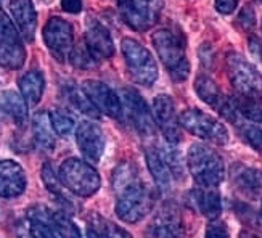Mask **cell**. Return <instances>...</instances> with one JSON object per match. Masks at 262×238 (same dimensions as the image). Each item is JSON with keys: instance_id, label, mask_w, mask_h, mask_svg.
Instances as JSON below:
<instances>
[{"instance_id": "obj_25", "label": "cell", "mask_w": 262, "mask_h": 238, "mask_svg": "<svg viewBox=\"0 0 262 238\" xmlns=\"http://www.w3.org/2000/svg\"><path fill=\"white\" fill-rule=\"evenodd\" d=\"M43 89H45V79H43V74L37 70L26 73L19 79L21 95L25 97V100L29 105L39 103L43 94Z\"/></svg>"}, {"instance_id": "obj_1", "label": "cell", "mask_w": 262, "mask_h": 238, "mask_svg": "<svg viewBox=\"0 0 262 238\" xmlns=\"http://www.w3.org/2000/svg\"><path fill=\"white\" fill-rule=\"evenodd\" d=\"M116 191V214L124 222H139L155 205V191L140 177L139 169L134 164H122L115 171Z\"/></svg>"}, {"instance_id": "obj_12", "label": "cell", "mask_w": 262, "mask_h": 238, "mask_svg": "<svg viewBox=\"0 0 262 238\" xmlns=\"http://www.w3.org/2000/svg\"><path fill=\"white\" fill-rule=\"evenodd\" d=\"M151 111H153V119L158 124V127L161 129L167 143L177 145L182 140V134H180L179 118L176 115L174 100L166 94L158 95L153 100Z\"/></svg>"}, {"instance_id": "obj_10", "label": "cell", "mask_w": 262, "mask_h": 238, "mask_svg": "<svg viewBox=\"0 0 262 238\" xmlns=\"http://www.w3.org/2000/svg\"><path fill=\"white\" fill-rule=\"evenodd\" d=\"M148 238H184L185 229L182 224V216L177 205L164 203L146 230Z\"/></svg>"}, {"instance_id": "obj_38", "label": "cell", "mask_w": 262, "mask_h": 238, "mask_svg": "<svg viewBox=\"0 0 262 238\" xmlns=\"http://www.w3.org/2000/svg\"><path fill=\"white\" fill-rule=\"evenodd\" d=\"M240 0H215V10L222 15H230L238 7Z\"/></svg>"}, {"instance_id": "obj_35", "label": "cell", "mask_w": 262, "mask_h": 238, "mask_svg": "<svg viewBox=\"0 0 262 238\" xmlns=\"http://www.w3.org/2000/svg\"><path fill=\"white\" fill-rule=\"evenodd\" d=\"M70 58H71V63L77 68H81V70H89V68L95 63L94 56L89 53L87 47H81V45L71 50Z\"/></svg>"}, {"instance_id": "obj_16", "label": "cell", "mask_w": 262, "mask_h": 238, "mask_svg": "<svg viewBox=\"0 0 262 238\" xmlns=\"http://www.w3.org/2000/svg\"><path fill=\"white\" fill-rule=\"evenodd\" d=\"M85 47L94 60H106L115 55V44H113L110 31L100 21L89 18L85 28Z\"/></svg>"}, {"instance_id": "obj_14", "label": "cell", "mask_w": 262, "mask_h": 238, "mask_svg": "<svg viewBox=\"0 0 262 238\" xmlns=\"http://www.w3.org/2000/svg\"><path fill=\"white\" fill-rule=\"evenodd\" d=\"M122 110L127 111L130 121L134 122L135 129L143 135H151L155 131V119L150 113V106L132 89H122L121 92Z\"/></svg>"}, {"instance_id": "obj_18", "label": "cell", "mask_w": 262, "mask_h": 238, "mask_svg": "<svg viewBox=\"0 0 262 238\" xmlns=\"http://www.w3.org/2000/svg\"><path fill=\"white\" fill-rule=\"evenodd\" d=\"M10 11L23 39L26 42H32L37 28V13L34 4L31 0H11Z\"/></svg>"}, {"instance_id": "obj_32", "label": "cell", "mask_w": 262, "mask_h": 238, "mask_svg": "<svg viewBox=\"0 0 262 238\" xmlns=\"http://www.w3.org/2000/svg\"><path fill=\"white\" fill-rule=\"evenodd\" d=\"M53 131L60 135H70L74 131V119L63 110H53L50 113Z\"/></svg>"}, {"instance_id": "obj_15", "label": "cell", "mask_w": 262, "mask_h": 238, "mask_svg": "<svg viewBox=\"0 0 262 238\" xmlns=\"http://www.w3.org/2000/svg\"><path fill=\"white\" fill-rule=\"evenodd\" d=\"M77 146L82 156L90 163H98L105 152V135L98 124L84 121L76 132Z\"/></svg>"}, {"instance_id": "obj_19", "label": "cell", "mask_w": 262, "mask_h": 238, "mask_svg": "<svg viewBox=\"0 0 262 238\" xmlns=\"http://www.w3.org/2000/svg\"><path fill=\"white\" fill-rule=\"evenodd\" d=\"M188 201L191 208H195L203 216L212 219H217L222 211L221 195L212 188H195L188 193Z\"/></svg>"}, {"instance_id": "obj_30", "label": "cell", "mask_w": 262, "mask_h": 238, "mask_svg": "<svg viewBox=\"0 0 262 238\" xmlns=\"http://www.w3.org/2000/svg\"><path fill=\"white\" fill-rule=\"evenodd\" d=\"M89 227L95 229L98 233H101L106 238H132L130 233L127 230H124L119 225H116L115 222H110L105 218L101 216H94L89 222Z\"/></svg>"}, {"instance_id": "obj_28", "label": "cell", "mask_w": 262, "mask_h": 238, "mask_svg": "<svg viewBox=\"0 0 262 238\" xmlns=\"http://www.w3.org/2000/svg\"><path fill=\"white\" fill-rule=\"evenodd\" d=\"M232 98H233V103L238 113H240L243 118L253 122H262V101L259 98H248L242 95H236Z\"/></svg>"}, {"instance_id": "obj_8", "label": "cell", "mask_w": 262, "mask_h": 238, "mask_svg": "<svg viewBox=\"0 0 262 238\" xmlns=\"http://www.w3.org/2000/svg\"><path fill=\"white\" fill-rule=\"evenodd\" d=\"M122 19L135 31H146L159 19L164 0H118Z\"/></svg>"}, {"instance_id": "obj_9", "label": "cell", "mask_w": 262, "mask_h": 238, "mask_svg": "<svg viewBox=\"0 0 262 238\" xmlns=\"http://www.w3.org/2000/svg\"><path fill=\"white\" fill-rule=\"evenodd\" d=\"M25 61L26 50L21 42L19 31L0 10V66L8 70H19Z\"/></svg>"}, {"instance_id": "obj_36", "label": "cell", "mask_w": 262, "mask_h": 238, "mask_svg": "<svg viewBox=\"0 0 262 238\" xmlns=\"http://www.w3.org/2000/svg\"><path fill=\"white\" fill-rule=\"evenodd\" d=\"M204 238H230V235H229V229H227V225L224 222L212 219V222H209L208 225Z\"/></svg>"}, {"instance_id": "obj_43", "label": "cell", "mask_w": 262, "mask_h": 238, "mask_svg": "<svg viewBox=\"0 0 262 238\" xmlns=\"http://www.w3.org/2000/svg\"><path fill=\"white\" fill-rule=\"evenodd\" d=\"M260 216H262V203H260Z\"/></svg>"}, {"instance_id": "obj_13", "label": "cell", "mask_w": 262, "mask_h": 238, "mask_svg": "<svg viewBox=\"0 0 262 238\" xmlns=\"http://www.w3.org/2000/svg\"><path fill=\"white\" fill-rule=\"evenodd\" d=\"M82 89L98 111L105 113L106 116H110L113 119L122 118L124 110H122L121 97L111 87H108L105 82L89 79V81H85L82 84Z\"/></svg>"}, {"instance_id": "obj_42", "label": "cell", "mask_w": 262, "mask_h": 238, "mask_svg": "<svg viewBox=\"0 0 262 238\" xmlns=\"http://www.w3.org/2000/svg\"><path fill=\"white\" fill-rule=\"evenodd\" d=\"M240 238H260L259 235H254L251 232H242L240 233Z\"/></svg>"}, {"instance_id": "obj_34", "label": "cell", "mask_w": 262, "mask_h": 238, "mask_svg": "<svg viewBox=\"0 0 262 238\" xmlns=\"http://www.w3.org/2000/svg\"><path fill=\"white\" fill-rule=\"evenodd\" d=\"M240 131L243 134V137L246 139V142L251 145L254 150L262 153V129H259L257 126H253V124H240Z\"/></svg>"}, {"instance_id": "obj_24", "label": "cell", "mask_w": 262, "mask_h": 238, "mask_svg": "<svg viewBox=\"0 0 262 238\" xmlns=\"http://www.w3.org/2000/svg\"><path fill=\"white\" fill-rule=\"evenodd\" d=\"M16 236L18 238H58L47 222L42 218H36V216H29L26 219L18 221Z\"/></svg>"}, {"instance_id": "obj_5", "label": "cell", "mask_w": 262, "mask_h": 238, "mask_svg": "<svg viewBox=\"0 0 262 238\" xmlns=\"http://www.w3.org/2000/svg\"><path fill=\"white\" fill-rule=\"evenodd\" d=\"M58 176L63 187L82 198L92 197L101 185L98 172L87 161L79 160V158L64 160L60 166Z\"/></svg>"}, {"instance_id": "obj_6", "label": "cell", "mask_w": 262, "mask_h": 238, "mask_svg": "<svg viewBox=\"0 0 262 238\" xmlns=\"http://www.w3.org/2000/svg\"><path fill=\"white\" fill-rule=\"evenodd\" d=\"M127 71L137 84L150 87L158 79V66L153 55L140 42L126 37L121 44Z\"/></svg>"}, {"instance_id": "obj_2", "label": "cell", "mask_w": 262, "mask_h": 238, "mask_svg": "<svg viewBox=\"0 0 262 238\" xmlns=\"http://www.w3.org/2000/svg\"><path fill=\"white\" fill-rule=\"evenodd\" d=\"M153 47L174 82H184L190 74L185 53V36L177 28H163L153 32Z\"/></svg>"}, {"instance_id": "obj_26", "label": "cell", "mask_w": 262, "mask_h": 238, "mask_svg": "<svg viewBox=\"0 0 262 238\" xmlns=\"http://www.w3.org/2000/svg\"><path fill=\"white\" fill-rule=\"evenodd\" d=\"M195 90L198 97L204 101V103L211 105L212 108L219 110L224 101H225V95L221 92L219 85L215 84L212 79L206 74H200L196 76V81H195Z\"/></svg>"}, {"instance_id": "obj_22", "label": "cell", "mask_w": 262, "mask_h": 238, "mask_svg": "<svg viewBox=\"0 0 262 238\" xmlns=\"http://www.w3.org/2000/svg\"><path fill=\"white\" fill-rule=\"evenodd\" d=\"M32 129H34V139L39 148L50 152L55 146V131L50 121V115L45 111H39L32 118Z\"/></svg>"}, {"instance_id": "obj_41", "label": "cell", "mask_w": 262, "mask_h": 238, "mask_svg": "<svg viewBox=\"0 0 262 238\" xmlns=\"http://www.w3.org/2000/svg\"><path fill=\"white\" fill-rule=\"evenodd\" d=\"M87 238H106V236H103L101 233H98L95 229L89 227V229H87Z\"/></svg>"}, {"instance_id": "obj_44", "label": "cell", "mask_w": 262, "mask_h": 238, "mask_svg": "<svg viewBox=\"0 0 262 238\" xmlns=\"http://www.w3.org/2000/svg\"><path fill=\"white\" fill-rule=\"evenodd\" d=\"M256 2H259V4H262V0H256Z\"/></svg>"}, {"instance_id": "obj_11", "label": "cell", "mask_w": 262, "mask_h": 238, "mask_svg": "<svg viewBox=\"0 0 262 238\" xmlns=\"http://www.w3.org/2000/svg\"><path fill=\"white\" fill-rule=\"evenodd\" d=\"M73 26L60 16H52L43 26V42L56 60L63 61L73 50Z\"/></svg>"}, {"instance_id": "obj_33", "label": "cell", "mask_w": 262, "mask_h": 238, "mask_svg": "<svg viewBox=\"0 0 262 238\" xmlns=\"http://www.w3.org/2000/svg\"><path fill=\"white\" fill-rule=\"evenodd\" d=\"M42 179L45 182V187H47L53 195L60 197L64 200V195L61 193V180H60V176H56V172L53 171V167L50 163H45L43 167H42Z\"/></svg>"}, {"instance_id": "obj_3", "label": "cell", "mask_w": 262, "mask_h": 238, "mask_svg": "<svg viewBox=\"0 0 262 238\" xmlns=\"http://www.w3.org/2000/svg\"><path fill=\"white\" fill-rule=\"evenodd\" d=\"M187 166L193 179L204 188L221 185L225 177V166L221 155L208 145H191L187 155Z\"/></svg>"}, {"instance_id": "obj_39", "label": "cell", "mask_w": 262, "mask_h": 238, "mask_svg": "<svg viewBox=\"0 0 262 238\" xmlns=\"http://www.w3.org/2000/svg\"><path fill=\"white\" fill-rule=\"evenodd\" d=\"M61 8L68 13L77 15L82 11V0H61Z\"/></svg>"}, {"instance_id": "obj_27", "label": "cell", "mask_w": 262, "mask_h": 238, "mask_svg": "<svg viewBox=\"0 0 262 238\" xmlns=\"http://www.w3.org/2000/svg\"><path fill=\"white\" fill-rule=\"evenodd\" d=\"M66 98L68 101L84 115L90 116V118H98L100 116V111L95 108V105L90 101V98L87 97V94L84 92V89H79L76 85H70L66 89Z\"/></svg>"}, {"instance_id": "obj_37", "label": "cell", "mask_w": 262, "mask_h": 238, "mask_svg": "<svg viewBox=\"0 0 262 238\" xmlns=\"http://www.w3.org/2000/svg\"><path fill=\"white\" fill-rule=\"evenodd\" d=\"M238 23H240V26L246 31L253 29L254 25H256V16H254V10L251 7H245L242 11H240V16H238Z\"/></svg>"}, {"instance_id": "obj_29", "label": "cell", "mask_w": 262, "mask_h": 238, "mask_svg": "<svg viewBox=\"0 0 262 238\" xmlns=\"http://www.w3.org/2000/svg\"><path fill=\"white\" fill-rule=\"evenodd\" d=\"M159 153H161L163 160L166 163V166L169 167L170 174H172V179H184L185 169H184V161H182V155L180 152L176 148V145L169 143L167 146H158Z\"/></svg>"}, {"instance_id": "obj_17", "label": "cell", "mask_w": 262, "mask_h": 238, "mask_svg": "<svg viewBox=\"0 0 262 238\" xmlns=\"http://www.w3.org/2000/svg\"><path fill=\"white\" fill-rule=\"evenodd\" d=\"M26 190V174L23 167L11 161H0V197L15 198Z\"/></svg>"}, {"instance_id": "obj_7", "label": "cell", "mask_w": 262, "mask_h": 238, "mask_svg": "<svg viewBox=\"0 0 262 238\" xmlns=\"http://www.w3.org/2000/svg\"><path fill=\"white\" fill-rule=\"evenodd\" d=\"M179 124L180 127H184L190 134L196 135V137L203 140L212 142L215 145H225L229 142L227 127L222 122L214 119L208 113H204L201 110L190 108L182 111V115L179 116Z\"/></svg>"}, {"instance_id": "obj_4", "label": "cell", "mask_w": 262, "mask_h": 238, "mask_svg": "<svg viewBox=\"0 0 262 238\" xmlns=\"http://www.w3.org/2000/svg\"><path fill=\"white\" fill-rule=\"evenodd\" d=\"M225 71L236 95L262 98V74L243 55L230 52L225 56Z\"/></svg>"}, {"instance_id": "obj_31", "label": "cell", "mask_w": 262, "mask_h": 238, "mask_svg": "<svg viewBox=\"0 0 262 238\" xmlns=\"http://www.w3.org/2000/svg\"><path fill=\"white\" fill-rule=\"evenodd\" d=\"M50 222L55 227V230L60 233L61 238H82L81 230L77 225L63 212L50 214Z\"/></svg>"}, {"instance_id": "obj_23", "label": "cell", "mask_w": 262, "mask_h": 238, "mask_svg": "<svg viewBox=\"0 0 262 238\" xmlns=\"http://www.w3.org/2000/svg\"><path fill=\"white\" fill-rule=\"evenodd\" d=\"M0 111L18 124H25L28 119L26 100L23 95L13 92V90H7V92L0 95Z\"/></svg>"}, {"instance_id": "obj_20", "label": "cell", "mask_w": 262, "mask_h": 238, "mask_svg": "<svg viewBox=\"0 0 262 238\" xmlns=\"http://www.w3.org/2000/svg\"><path fill=\"white\" fill-rule=\"evenodd\" d=\"M232 180L235 187L248 195H256L262 190V171L236 164L232 167Z\"/></svg>"}, {"instance_id": "obj_21", "label": "cell", "mask_w": 262, "mask_h": 238, "mask_svg": "<svg viewBox=\"0 0 262 238\" xmlns=\"http://www.w3.org/2000/svg\"><path fill=\"white\" fill-rule=\"evenodd\" d=\"M145 158H146L148 169H150L156 185L161 190H169L170 182H172V174H170L169 167L166 166L161 153L158 150V146H150V148H146Z\"/></svg>"}, {"instance_id": "obj_40", "label": "cell", "mask_w": 262, "mask_h": 238, "mask_svg": "<svg viewBox=\"0 0 262 238\" xmlns=\"http://www.w3.org/2000/svg\"><path fill=\"white\" fill-rule=\"evenodd\" d=\"M249 50L262 63V39H259L257 36L249 37Z\"/></svg>"}]
</instances>
